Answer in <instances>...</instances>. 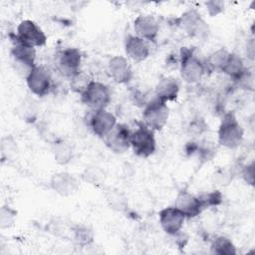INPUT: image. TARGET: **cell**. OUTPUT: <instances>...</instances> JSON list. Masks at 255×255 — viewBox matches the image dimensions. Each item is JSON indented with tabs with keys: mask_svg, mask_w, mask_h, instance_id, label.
Masks as SVG:
<instances>
[{
	"mask_svg": "<svg viewBox=\"0 0 255 255\" xmlns=\"http://www.w3.org/2000/svg\"><path fill=\"white\" fill-rule=\"evenodd\" d=\"M241 174L246 183L253 185L254 184V163L251 162L250 164L244 165L242 168Z\"/></svg>",
	"mask_w": 255,
	"mask_h": 255,
	"instance_id": "33",
	"label": "cell"
},
{
	"mask_svg": "<svg viewBox=\"0 0 255 255\" xmlns=\"http://www.w3.org/2000/svg\"><path fill=\"white\" fill-rule=\"evenodd\" d=\"M82 178L86 182L99 185L105 180V173L99 167H87L82 174Z\"/></svg>",
	"mask_w": 255,
	"mask_h": 255,
	"instance_id": "30",
	"label": "cell"
},
{
	"mask_svg": "<svg viewBox=\"0 0 255 255\" xmlns=\"http://www.w3.org/2000/svg\"><path fill=\"white\" fill-rule=\"evenodd\" d=\"M39 111L40 108L38 103L33 98L26 97L17 107L16 114L22 121L32 124L37 120Z\"/></svg>",
	"mask_w": 255,
	"mask_h": 255,
	"instance_id": "20",
	"label": "cell"
},
{
	"mask_svg": "<svg viewBox=\"0 0 255 255\" xmlns=\"http://www.w3.org/2000/svg\"><path fill=\"white\" fill-rule=\"evenodd\" d=\"M12 42L11 56L13 59V65L16 72L26 79L31 70L36 66V49L35 47L18 41L15 36Z\"/></svg>",
	"mask_w": 255,
	"mask_h": 255,
	"instance_id": "4",
	"label": "cell"
},
{
	"mask_svg": "<svg viewBox=\"0 0 255 255\" xmlns=\"http://www.w3.org/2000/svg\"><path fill=\"white\" fill-rule=\"evenodd\" d=\"M108 73L114 82L128 84L132 79V69L127 58L115 56L108 63Z\"/></svg>",
	"mask_w": 255,
	"mask_h": 255,
	"instance_id": "15",
	"label": "cell"
},
{
	"mask_svg": "<svg viewBox=\"0 0 255 255\" xmlns=\"http://www.w3.org/2000/svg\"><path fill=\"white\" fill-rule=\"evenodd\" d=\"M129 143L136 156L146 158L153 154L156 149L154 131L143 123L139 124L134 130H131Z\"/></svg>",
	"mask_w": 255,
	"mask_h": 255,
	"instance_id": "2",
	"label": "cell"
},
{
	"mask_svg": "<svg viewBox=\"0 0 255 255\" xmlns=\"http://www.w3.org/2000/svg\"><path fill=\"white\" fill-rule=\"evenodd\" d=\"M203 210L209 206H215L221 203L222 195L218 190H214L211 192H207L198 196Z\"/></svg>",
	"mask_w": 255,
	"mask_h": 255,
	"instance_id": "31",
	"label": "cell"
},
{
	"mask_svg": "<svg viewBox=\"0 0 255 255\" xmlns=\"http://www.w3.org/2000/svg\"><path fill=\"white\" fill-rule=\"evenodd\" d=\"M206 7H207V11L208 14L210 16H216L219 13H221L224 10V3L222 1H217V0H212V1H208L205 3Z\"/></svg>",
	"mask_w": 255,
	"mask_h": 255,
	"instance_id": "32",
	"label": "cell"
},
{
	"mask_svg": "<svg viewBox=\"0 0 255 255\" xmlns=\"http://www.w3.org/2000/svg\"><path fill=\"white\" fill-rule=\"evenodd\" d=\"M93 81L89 74L80 71L70 79V88L74 93L82 95Z\"/></svg>",
	"mask_w": 255,
	"mask_h": 255,
	"instance_id": "25",
	"label": "cell"
},
{
	"mask_svg": "<svg viewBox=\"0 0 255 255\" xmlns=\"http://www.w3.org/2000/svg\"><path fill=\"white\" fill-rule=\"evenodd\" d=\"M106 198L110 206L116 210L123 211L127 208V200L126 197L118 190L110 189L106 194Z\"/></svg>",
	"mask_w": 255,
	"mask_h": 255,
	"instance_id": "28",
	"label": "cell"
},
{
	"mask_svg": "<svg viewBox=\"0 0 255 255\" xmlns=\"http://www.w3.org/2000/svg\"><path fill=\"white\" fill-rule=\"evenodd\" d=\"M217 135L218 143L224 147L233 149L240 145L244 130L234 113L227 112L222 116Z\"/></svg>",
	"mask_w": 255,
	"mask_h": 255,
	"instance_id": "1",
	"label": "cell"
},
{
	"mask_svg": "<svg viewBox=\"0 0 255 255\" xmlns=\"http://www.w3.org/2000/svg\"><path fill=\"white\" fill-rule=\"evenodd\" d=\"M30 92L40 98L48 95L52 88L50 71L43 66H35L25 79Z\"/></svg>",
	"mask_w": 255,
	"mask_h": 255,
	"instance_id": "8",
	"label": "cell"
},
{
	"mask_svg": "<svg viewBox=\"0 0 255 255\" xmlns=\"http://www.w3.org/2000/svg\"><path fill=\"white\" fill-rule=\"evenodd\" d=\"M117 124V118L115 115L108 112L106 109L92 111L88 122L92 131L102 138H104Z\"/></svg>",
	"mask_w": 255,
	"mask_h": 255,
	"instance_id": "12",
	"label": "cell"
},
{
	"mask_svg": "<svg viewBox=\"0 0 255 255\" xmlns=\"http://www.w3.org/2000/svg\"><path fill=\"white\" fill-rule=\"evenodd\" d=\"M254 47H255L254 41H253V39H250L249 42L247 43V48H246V50H247V56H248V58H250L251 60H254V55H255V49H254Z\"/></svg>",
	"mask_w": 255,
	"mask_h": 255,
	"instance_id": "35",
	"label": "cell"
},
{
	"mask_svg": "<svg viewBox=\"0 0 255 255\" xmlns=\"http://www.w3.org/2000/svg\"><path fill=\"white\" fill-rule=\"evenodd\" d=\"M74 240L78 245L88 246L94 240V233L88 226L78 225L74 228Z\"/></svg>",
	"mask_w": 255,
	"mask_h": 255,
	"instance_id": "27",
	"label": "cell"
},
{
	"mask_svg": "<svg viewBox=\"0 0 255 255\" xmlns=\"http://www.w3.org/2000/svg\"><path fill=\"white\" fill-rule=\"evenodd\" d=\"M82 53L77 48H65L56 56L57 70L66 78L71 79L81 71Z\"/></svg>",
	"mask_w": 255,
	"mask_h": 255,
	"instance_id": "7",
	"label": "cell"
},
{
	"mask_svg": "<svg viewBox=\"0 0 255 255\" xmlns=\"http://www.w3.org/2000/svg\"><path fill=\"white\" fill-rule=\"evenodd\" d=\"M83 105L88 107L91 111H98L106 109L112 99L110 88L97 81H93L85 92L80 95Z\"/></svg>",
	"mask_w": 255,
	"mask_h": 255,
	"instance_id": "5",
	"label": "cell"
},
{
	"mask_svg": "<svg viewBox=\"0 0 255 255\" xmlns=\"http://www.w3.org/2000/svg\"><path fill=\"white\" fill-rule=\"evenodd\" d=\"M131 130L125 124H117L113 129L103 138L106 145L116 153H124L129 147Z\"/></svg>",
	"mask_w": 255,
	"mask_h": 255,
	"instance_id": "11",
	"label": "cell"
},
{
	"mask_svg": "<svg viewBox=\"0 0 255 255\" xmlns=\"http://www.w3.org/2000/svg\"><path fill=\"white\" fill-rule=\"evenodd\" d=\"M133 30L137 37L147 42H155L159 32V25L151 15H138L133 21Z\"/></svg>",
	"mask_w": 255,
	"mask_h": 255,
	"instance_id": "14",
	"label": "cell"
},
{
	"mask_svg": "<svg viewBox=\"0 0 255 255\" xmlns=\"http://www.w3.org/2000/svg\"><path fill=\"white\" fill-rule=\"evenodd\" d=\"M17 211L10 206H2L0 209V228L7 229L14 225Z\"/></svg>",
	"mask_w": 255,
	"mask_h": 255,
	"instance_id": "29",
	"label": "cell"
},
{
	"mask_svg": "<svg viewBox=\"0 0 255 255\" xmlns=\"http://www.w3.org/2000/svg\"><path fill=\"white\" fill-rule=\"evenodd\" d=\"M204 63L195 56L192 49L182 47L180 50V76L188 84L198 83L205 74Z\"/></svg>",
	"mask_w": 255,
	"mask_h": 255,
	"instance_id": "3",
	"label": "cell"
},
{
	"mask_svg": "<svg viewBox=\"0 0 255 255\" xmlns=\"http://www.w3.org/2000/svg\"><path fill=\"white\" fill-rule=\"evenodd\" d=\"M1 158L2 161L12 159L18 151L17 142L12 135H6L1 138Z\"/></svg>",
	"mask_w": 255,
	"mask_h": 255,
	"instance_id": "26",
	"label": "cell"
},
{
	"mask_svg": "<svg viewBox=\"0 0 255 255\" xmlns=\"http://www.w3.org/2000/svg\"><path fill=\"white\" fill-rule=\"evenodd\" d=\"M206 128V125L204 124L202 119H197V121L190 124V129L191 132L195 134H200Z\"/></svg>",
	"mask_w": 255,
	"mask_h": 255,
	"instance_id": "34",
	"label": "cell"
},
{
	"mask_svg": "<svg viewBox=\"0 0 255 255\" xmlns=\"http://www.w3.org/2000/svg\"><path fill=\"white\" fill-rule=\"evenodd\" d=\"M168 116L169 110L166 103L154 97L143 108L142 123L153 131L161 130L167 123Z\"/></svg>",
	"mask_w": 255,
	"mask_h": 255,
	"instance_id": "6",
	"label": "cell"
},
{
	"mask_svg": "<svg viewBox=\"0 0 255 255\" xmlns=\"http://www.w3.org/2000/svg\"><path fill=\"white\" fill-rule=\"evenodd\" d=\"M246 70L247 68L245 67L242 58L235 53H229L227 61L221 72L228 76L233 82H235Z\"/></svg>",
	"mask_w": 255,
	"mask_h": 255,
	"instance_id": "21",
	"label": "cell"
},
{
	"mask_svg": "<svg viewBox=\"0 0 255 255\" xmlns=\"http://www.w3.org/2000/svg\"><path fill=\"white\" fill-rule=\"evenodd\" d=\"M174 206L185 216V218H194L203 211L198 196H195L186 190H181L177 194Z\"/></svg>",
	"mask_w": 255,
	"mask_h": 255,
	"instance_id": "17",
	"label": "cell"
},
{
	"mask_svg": "<svg viewBox=\"0 0 255 255\" xmlns=\"http://www.w3.org/2000/svg\"><path fill=\"white\" fill-rule=\"evenodd\" d=\"M185 216L175 207L168 206L159 211V223L168 235H176L181 230Z\"/></svg>",
	"mask_w": 255,
	"mask_h": 255,
	"instance_id": "13",
	"label": "cell"
},
{
	"mask_svg": "<svg viewBox=\"0 0 255 255\" xmlns=\"http://www.w3.org/2000/svg\"><path fill=\"white\" fill-rule=\"evenodd\" d=\"M228 56H229V52L223 48L212 52L207 57L206 61L203 62L204 66H205V70L206 71L209 70L211 72H214V71L221 72L222 68L224 67V65L227 61Z\"/></svg>",
	"mask_w": 255,
	"mask_h": 255,
	"instance_id": "23",
	"label": "cell"
},
{
	"mask_svg": "<svg viewBox=\"0 0 255 255\" xmlns=\"http://www.w3.org/2000/svg\"><path fill=\"white\" fill-rule=\"evenodd\" d=\"M179 82L173 77L161 78L155 86V98L161 102H173L179 93Z\"/></svg>",
	"mask_w": 255,
	"mask_h": 255,
	"instance_id": "19",
	"label": "cell"
},
{
	"mask_svg": "<svg viewBox=\"0 0 255 255\" xmlns=\"http://www.w3.org/2000/svg\"><path fill=\"white\" fill-rule=\"evenodd\" d=\"M179 27L190 37L202 38L209 32L208 26L196 9L185 11L178 18Z\"/></svg>",
	"mask_w": 255,
	"mask_h": 255,
	"instance_id": "10",
	"label": "cell"
},
{
	"mask_svg": "<svg viewBox=\"0 0 255 255\" xmlns=\"http://www.w3.org/2000/svg\"><path fill=\"white\" fill-rule=\"evenodd\" d=\"M210 252L217 255H235L237 253L233 242L225 236H218L212 241Z\"/></svg>",
	"mask_w": 255,
	"mask_h": 255,
	"instance_id": "24",
	"label": "cell"
},
{
	"mask_svg": "<svg viewBox=\"0 0 255 255\" xmlns=\"http://www.w3.org/2000/svg\"><path fill=\"white\" fill-rule=\"evenodd\" d=\"M15 38L32 47H42L47 43V36L32 20H23L17 26Z\"/></svg>",
	"mask_w": 255,
	"mask_h": 255,
	"instance_id": "9",
	"label": "cell"
},
{
	"mask_svg": "<svg viewBox=\"0 0 255 255\" xmlns=\"http://www.w3.org/2000/svg\"><path fill=\"white\" fill-rule=\"evenodd\" d=\"M50 187L61 196H70L78 190L79 182L70 172L61 171L52 175Z\"/></svg>",
	"mask_w": 255,
	"mask_h": 255,
	"instance_id": "16",
	"label": "cell"
},
{
	"mask_svg": "<svg viewBox=\"0 0 255 255\" xmlns=\"http://www.w3.org/2000/svg\"><path fill=\"white\" fill-rule=\"evenodd\" d=\"M53 153L55 160L61 164H68L74 156V148L70 142L64 139H58L53 143Z\"/></svg>",
	"mask_w": 255,
	"mask_h": 255,
	"instance_id": "22",
	"label": "cell"
},
{
	"mask_svg": "<svg viewBox=\"0 0 255 255\" xmlns=\"http://www.w3.org/2000/svg\"><path fill=\"white\" fill-rule=\"evenodd\" d=\"M125 51L127 56L135 62L145 60L150 52L148 42L136 35L127 36L125 40Z\"/></svg>",
	"mask_w": 255,
	"mask_h": 255,
	"instance_id": "18",
	"label": "cell"
}]
</instances>
